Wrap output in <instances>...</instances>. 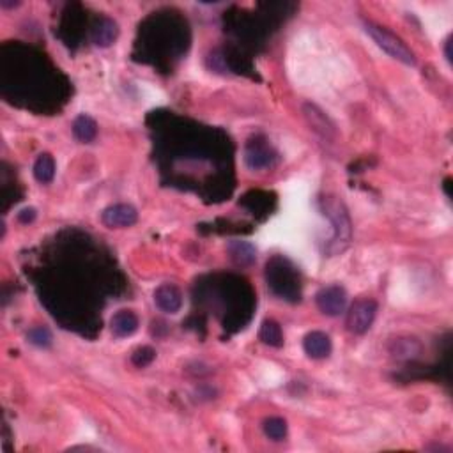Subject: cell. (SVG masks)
Here are the masks:
<instances>
[{
    "instance_id": "cell-13",
    "label": "cell",
    "mask_w": 453,
    "mask_h": 453,
    "mask_svg": "<svg viewBox=\"0 0 453 453\" xmlns=\"http://www.w3.org/2000/svg\"><path fill=\"white\" fill-rule=\"evenodd\" d=\"M228 253H230L232 260L239 266H250L255 262L257 252L250 242L246 241H234L228 245Z\"/></svg>"
},
{
    "instance_id": "cell-11",
    "label": "cell",
    "mask_w": 453,
    "mask_h": 453,
    "mask_svg": "<svg viewBox=\"0 0 453 453\" xmlns=\"http://www.w3.org/2000/svg\"><path fill=\"white\" fill-rule=\"evenodd\" d=\"M73 135L77 137V140L89 144V142L94 140L96 135H98V124H96V121L92 119V117L82 113V116H78L77 119L73 121Z\"/></svg>"
},
{
    "instance_id": "cell-10",
    "label": "cell",
    "mask_w": 453,
    "mask_h": 453,
    "mask_svg": "<svg viewBox=\"0 0 453 453\" xmlns=\"http://www.w3.org/2000/svg\"><path fill=\"white\" fill-rule=\"evenodd\" d=\"M110 328H112V333L116 337H131L138 330L137 313L131 312V310H119L117 313H113L112 320H110Z\"/></svg>"
},
{
    "instance_id": "cell-3",
    "label": "cell",
    "mask_w": 453,
    "mask_h": 453,
    "mask_svg": "<svg viewBox=\"0 0 453 453\" xmlns=\"http://www.w3.org/2000/svg\"><path fill=\"white\" fill-rule=\"evenodd\" d=\"M324 211L330 216V220L335 225V235L333 242L338 246L337 250H344V246H347L349 239H351V220H349L347 211H345L344 204L338 202L335 197H326L324 198Z\"/></svg>"
},
{
    "instance_id": "cell-17",
    "label": "cell",
    "mask_w": 453,
    "mask_h": 453,
    "mask_svg": "<svg viewBox=\"0 0 453 453\" xmlns=\"http://www.w3.org/2000/svg\"><path fill=\"white\" fill-rule=\"evenodd\" d=\"M156 358V351L152 347H147V345H142V347H138L137 351L131 354V363H133L135 367H147L149 363H152V359Z\"/></svg>"
},
{
    "instance_id": "cell-7",
    "label": "cell",
    "mask_w": 453,
    "mask_h": 453,
    "mask_svg": "<svg viewBox=\"0 0 453 453\" xmlns=\"http://www.w3.org/2000/svg\"><path fill=\"white\" fill-rule=\"evenodd\" d=\"M117 35H119V27L112 18L101 16L94 21L91 28V39L96 46L99 48H106L112 43H116Z\"/></svg>"
},
{
    "instance_id": "cell-15",
    "label": "cell",
    "mask_w": 453,
    "mask_h": 453,
    "mask_svg": "<svg viewBox=\"0 0 453 453\" xmlns=\"http://www.w3.org/2000/svg\"><path fill=\"white\" fill-rule=\"evenodd\" d=\"M262 429L264 434L273 441H281L287 436V422H285L284 418H278V416L267 418L266 422H264Z\"/></svg>"
},
{
    "instance_id": "cell-12",
    "label": "cell",
    "mask_w": 453,
    "mask_h": 453,
    "mask_svg": "<svg viewBox=\"0 0 453 453\" xmlns=\"http://www.w3.org/2000/svg\"><path fill=\"white\" fill-rule=\"evenodd\" d=\"M34 177L41 184L52 183L53 177H55V160L48 152L39 155L34 162Z\"/></svg>"
},
{
    "instance_id": "cell-14",
    "label": "cell",
    "mask_w": 453,
    "mask_h": 453,
    "mask_svg": "<svg viewBox=\"0 0 453 453\" xmlns=\"http://www.w3.org/2000/svg\"><path fill=\"white\" fill-rule=\"evenodd\" d=\"M259 338L269 347H281L284 345V333H281V328L276 320L266 319L260 326Z\"/></svg>"
},
{
    "instance_id": "cell-18",
    "label": "cell",
    "mask_w": 453,
    "mask_h": 453,
    "mask_svg": "<svg viewBox=\"0 0 453 453\" xmlns=\"http://www.w3.org/2000/svg\"><path fill=\"white\" fill-rule=\"evenodd\" d=\"M35 215H38V213H35L34 208H25V209H21L20 213H18V222L25 223V225H27V223L34 222Z\"/></svg>"
},
{
    "instance_id": "cell-16",
    "label": "cell",
    "mask_w": 453,
    "mask_h": 453,
    "mask_svg": "<svg viewBox=\"0 0 453 453\" xmlns=\"http://www.w3.org/2000/svg\"><path fill=\"white\" fill-rule=\"evenodd\" d=\"M27 338L32 345H35V347H43V349L50 347L53 342L52 331H50L48 328H45V326H38V328H32V330H28Z\"/></svg>"
},
{
    "instance_id": "cell-5",
    "label": "cell",
    "mask_w": 453,
    "mask_h": 453,
    "mask_svg": "<svg viewBox=\"0 0 453 453\" xmlns=\"http://www.w3.org/2000/svg\"><path fill=\"white\" fill-rule=\"evenodd\" d=\"M137 220L138 213L131 204H113L101 213V222L110 228L131 227L137 223Z\"/></svg>"
},
{
    "instance_id": "cell-6",
    "label": "cell",
    "mask_w": 453,
    "mask_h": 453,
    "mask_svg": "<svg viewBox=\"0 0 453 453\" xmlns=\"http://www.w3.org/2000/svg\"><path fill=\"white\" fill-rule=\"evenodd\" d=\"M155 303L162 312L177 313L183 306V294L174 284H163L155 291Z\"/></svg>"
},
{
    "instance_id": "cell-2",
    "label": "cell",
    "mask_w": 453,
    "mask_h": 453,
    "mask_svg": "<svg viewBox=\"0 0 453 453\" xmlns=\"http://www.w3.org/2000/svg\"><path fill=\"white\" fill-rule=\"evenodd\" d=\"M377 315V303L374 299L363 298L352 303L347 312L345 326L352 335H365L372 328Z\"/></svg>"
},
{
    "instance_id": "cell-19",
    "label": "cell",
    "mask_w": 453,
    "mask_h": 453,
    "mask_svg": "<svg viewBox=\"0 0 453 453\" xmlns=\"http://www.w3.org/2000/svg\"><path fill=\"white\" fill-rule=\"evenodd\" d=\"M450 46H452V41H450V39H448V41H447V59L450 60V62H452V52H450Z\"/></svg>"
},
{
    "instance_id": "cell-4",
    "label": "cell",
    "mask_w": 453,
    "mask_h": 453,
    "mask_svg": "<svg viewBox=\"0 0 453 453\" xmlns=\"http://www.w3.org/2000/svg\"><path fill=\"white\" fill-rule=\"evenodd\" d=\"M315 301L324 315L337 317L347 306V294H345L344 287H340V285H328V287H323L317 292Z\"/></svg>"
},
{
    "instance_id": "cell-8",
    "label": "cell",
    "mask_w": 453,
    "mask_h": 453,
    "mask_svg": "<svg viewBox=\"0 0 453 453\" xmlns=\"http://www.w3.org/2000/svg\"><path fill=\"white\" fill-rule=\"evenodd\" d=\"M273 152H271L269 145L266 142H250L246 145V151H245V162L250 169H266V167L273 165Z\"/></svg>"
},
{
    "instance_id": "cell-9",
    "label": "cell",
    "mask_w": 453,
    "mask_h": 453,
    "mask_svg": "<svg viewBox=\"0 0 453 453\" xmlns=\"http://www.w3.org/2000/svg\"><path fill=\"white\" fill-rule=\"evenodd\" d=\"M303 349L312 359H324L331 354V338L324 331H310L303 340Z\"/></svg>"
},
{
    "instance_id": "cell-1",
    "label": "cell",
    "mask_w": 453,
    "mask_h": 453,
    "mask_svg": "<svg viewBox=\"0 0 453 453\" xmlns=\"http://www.w3.org/2000/svg\"><path fill=\"white\" fill-rule=\"evenodd\" d=\"M363 27H365L367 34H369L370 38L377 43V46L383 48L388 55L393 57L398 62L406 64V66H416L415 53L411 52V48H409L398 35H395L393 32L388 30L386 27H381V25L374 23V21H365Z\"/></svg>"
}]
</instances>
